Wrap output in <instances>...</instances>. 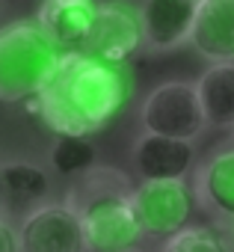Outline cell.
Segmentation results:
<instances>
[{
    "mask_svg": "<svg viewBox=\"0 0 234 252\" xmlns=\"http://www.w3.org/2000/svg\"><path fill=\"white\" fill-rule=\"evenodd\" d=\"M134 208L143 234L169 240L187 228L196 211V196L184 181H143L134 187Z\"/></svg>",
    "mask_w": 234,
    "mask_h": 252,
    "instance_id": "cell-5",
    "label": "cell"
},
{
    "mask_svg": "<svg viewBox=\"0 0 234 252\" xmlns=\"http://www.w3.org/2000/svg\"><path fill=\"white\" fill-rule=\"evenodd\" d=\"M205 125L207 119L196 83H184V80L160 83L143 104V128L148 134L190 143L205 131Z\"/></svg>",
    "mask_w": 234,
    "mask_h": 252,
    "instance_id": "cell-4",
    "label": "cell"
},
{
    "mask_svg": "<svg viewBox=\"0 0 234 252\" xmlns=\"http://www.w3.org/2000/svg\"><path fill=\"white\" fill-rule=\"evenodd\" d=\"M199 0H146L140 9L143 33L151 48H175L190 42Z\"/></svg>",
    "mask_w": 234,
    "mask_h": 252,
    "instance_id": "cell-10",
    "label": "cell"
},
{
    "mask_svg": "<svg viewBox=\"0 0 234 252\" xmlns=\"http://www.w3.org/2000/svg\"><path fill=\"white\" fill-rule=\"evenodd\" d=\"M0 252H18V231L0 217Z\"/></svg>",
    "mask_w": 234,
    "mask_h": 252,
    "instance_id": "cell-17",
    "label": "cell"
},
{
    "mask_svg": "<svg viewBox=\"0 0 234 252\" xmlns=\"http://www.w3.org/2000/svg\"><path fill=\"white\" fill-rule=\"evenodd\" d=\"M143 42H146V33H143L140 12H134L128 3H101L86 54L122 68L140 51Z\"/></svg>",
    "mask_w": 234,
    "mask_h": 252,
    "instance_id": "cell-7",
    "label": "cell"
},
{
    "mask_svg": "<svg viewBox=\"0 0 234 252\" xmlns=\"http://www.w3.org/2000/svg\"><path fill=\"white\" fill-rule=\"evenodd\" d=\"M0 208H3V196H0Z\"/></svg>",
    "mask_w": 234,
    "mask_h": 252,
    "instance_id": "cell-18",
    "label": "cell"
},
{
    "mask_svg": "<svg viewBox=\"0 0 234 252\" xmlns=\"http://www.w3.org/2000/svg\"><path fill=\"white\" fill-rule=\"evenodd\" d=\"M128 104V77L119 65L95 60L86 51L62 54L54 74L27 110L59 137H89L113 122Z\"/></svg>",
    "mask_w": 234,
    "mask_h": 252,
    "instance_id": "cell-1",
    "label": "cell"
},
{
    "mask_svg": "<svg viewBox=\"0 0 234 252\" xmlns=\"http://www.w3.org/2000/svg\"><path fill=\"white\" fill-rule=\"evenodd\" d=\"M207 125L234 128V63L210 65L196 83Z\"/></svg>",
    "mask_w": 234,
    "mask_h": 252,
    "instance_id": "cell-14",
    "label": "cell"
},
{
    "mask_svg": "<svg viewBox=\"0 0 234 252\" xmlns=\"http://www.w3.org/2000/svg\"><path fill=\"white\" fill-rule=\"evenodd\" d=\"M51 163L59 175H86L89 169H95V146L89 143V137H57Z\"/></svg>",
    "mask_w": 234,
    "mask_h": 252,
    "instance_id": "cell-15",
    "label": "cell"
},
{
    "mask_svg": "<svg viewBox=\"0 0 234 252\" xmlns=\"http://www.w3.org/2000/svg\"><path fill=\"white\" fill-rule=\"evenodd\" d=\"M68 205L80 217L89 252H128L143 237L134 187L116 169H89L71 190Z\"/></svg>",
    "mask_w": 234,
    "mask_h": 252,
    "instance_id": "cell-2",
    "label": "cell"
},
{
    "mask_svg": "<svg viewBox=\"0 0 234 252\" xmlns=\"http://www.w3.org/2000/svg\"><path fill=\"white\" fill-rule=\"evenodd\" d=\"M193 146L187 140L146 134L134 146V166L143 181H181L193 166Z\"/></svg>",
    "mask_w": 234,
    "mask_h": 252,
    "instance_id": "cell-9",
    "label": "cell"
},
{
    "mask_svg": "<svg viewBox=\"0 0 234 252\" xmlns=\"http://www.w3.org/2000/svg\"><path fill=\"white\" fill-rule=\"evenodd\" d=\"M62 51L45 36L36 21L0 27V101L18 104L42 92Z\"/></svg>",
    "mask_w": 234,
    "mask_h": 252,
    "instance_id": "cell-3",
    "label": "cell"
},
{
    "mask_svg": "<svg viewBox=\"0 0 234 252\" xmlns=\"http://www.w3.org/2000/svg\"><path fill=\"white\" fill-rule=\"evenodd\" d=\"M51 193V178L42 166L27 163V160H9L0 163V196L3 205L12 211H36L45 205Z\"/></svg>",
    "mask_w": 234,
    "mask_h": 252,
    "instance_id": "cell-12",
    "label": "cell"
},
{
    "mask_svg": "<svg viewBox=\"0 0 234 252\" xmlns=\"http://www.w3.org/2000/svg\"><path fill=\"white\" fill-rule=\"evenodd\" d=\"M95 18H98L95 0H45L39 6L36 24L62 54H71V51H86L95 30Z\"/></svg>",
    "mask_w": 234,
    "mask_h": 252,
    "instance_id": "cell-8",
    "label": "cell"
},
{
    "mask_svg": "<svg viewBox=\"0 0 234 252\" xmlns=\"http://www.w3.org/2000/svg\"><path fill=\"white\" fill-rule=\"evenodd\" d=\"M190 42L202 57L231 63L234 60V0H199Z\"/></svg>",
    "mask_w": 234,
    "mask_h": 252,
    "instance_id": "cell-11",
    "label": "cell"
},
{
    "mask_svg": "<svg viewBox=\"0 0 234 252\" xmlns=\"http://www.w3.org/2000/svg\"><path fill=\"white\" fill-rule=\"evenodd\" d=\"M18 252H89L74 208L54 202L30 211L18 228Z\"/></svg>",
    "mask_w": 234,
    "mask_h": 252,
    "instance_id": "cell-6",
    "label": "cell"
},
{
    "mask_svg": "<svg viewBox=\"0 0 234 252\" xmlns=\"http://www.w3.org/2000/svg\"><path fill=\"white\" fill-rule=\"evenodd\" d=\"M163 252H228L222 237L207 225H187L163 243Z\"/></svg>",
    "mask_w": 234,
    "mask_h": 252,
    "instance_id": "cell-16",
    "label": "cell"
},
{
    "mask_svg": "<svg viewBox=\"0 0 234 252\" xmlns=\"http://www.w3.org/2000/svg\"><path fill=\"white\" fill-rule=\"evenodd\" d=\"M199 202L216 217L234 222V149L216 152L196 175Z\"/></svg>",
    "mask_w": 234,
    "mask_h": 252,
    "instance_id": "cell-13",
    "label": "cell"
},
{
    "mask_svg": "<svg viewBox=\"0 0 234 252\" xmlns=\"http://www.w3.org/2000/svg\"><path fill=\"white\" fill-rule=\"evenodd\" d=\"M128 252H137V249H128Z\"/></svg>",
    "mask_w": 234,
    "mask_h": 252,
    "instance_id": "cell-19",
    "label": "cell"
}]
</instances>
